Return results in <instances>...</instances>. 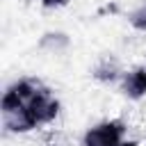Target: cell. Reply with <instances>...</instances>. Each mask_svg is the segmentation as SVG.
Returning <instances> with one entry per match:
<instances>
[{"mask_svg":"<svg viewBox=\"0 0 146 146\" xmlns=\"http://www.w3.org/2000/svg\"><path fill=\"white\" fill-rule=\"evenodd\" d=\"M123 132H125V123L121 119L103 121L84 132L82 146H119L123 141Z\"/></svg>","mask_w":146,"mask_h":146,"instance_id":"6da1fadb","label":"cell"},{"mask_svg":"<svg viewBox=\"0 0 146 146\" xmlns=\"http://www.w3.org/2000/svg\"><path fill=\"white\" fill-rule=\"evenodd\" d=\"M27 110L32 112L34 121L41 125V123H50L55 121V116L59 114V100L52 96L50 89L46 87H39V91L32 96V100L27 103Z\"/></svg>","mask_w":146,"mask_h":146,"instance_id":"7a4b0ae2","label":"cell"},{"mask_svg":"<svg viewBox=\"0 0 146 146\" xmlns=\"http://www.w3.org/2000/svg\"><path fill=\"white\" fill-rule=\"evenodd\" d=\"M2 121H5V128L11 130V132H30L34 130L39 123L34 121L32 112L27 110V105H18V107H11V110H2Z\"/></svg>","mask_w":146,"mask_h":146,"instance_id":"3957f363","label":"cell"},{"mask_svg":"<svg viewBox=\"0 0 146 146\" xmlns=\"http://www.w3.org/2000/svg\"><path fill=\"white\" fill-rule=\"evenodd\" d=\"M121 87H123V94L128 98H132V100L144 98L146 96V68L141 66V68H135V71L125 73Z\"/></svg>","mask_w":146,"mask_h":146,"instance_id":"277c9868","label":"cell"},{"mask_svg":"<svg viewBox=\"0 0 146 146\" xmlns=\"http://www.w3.org/2000/svg\"><path fill=\"white\" fill-rule=\"evenodd\" d=\"M94 78H96V80H103V82L116 80V78H119V64H116V59H112V57L100 59V64L94 68Z\"/></svg>","mask_w":146,"mask_h":146,"instance_id":"5b68a950","label":"cell"},{"mask_svg":"<svg viewBox=\"0 0 146 146\" xmlns=\"http://www.w3.org/2000/svg\"><path fill=\"white\" fill-rule=\"evenodd\" d=\"M41 46L46 48V46H50L52 50H57V48H64V46H68V39H66V34H62V32H50V34H46L43 39H41Z\"/></svg>","mask_w":146,"mask_h":146,"instance_id":"8992f818","label":"cell"},{"mask_svg":"<svg viewBox=\"0 0 146 146\" xmlns=\"http://www.w3.org/2000/svg\"><path fill=\"white\" fill-rule=\"evenodd\" d=\"M130 23H132V27H137V30H146V2L137 9V11H132V16H130Z\"/></svg>","mask_w":146,"mask_h":146,"instance_id":"52a82bcc","label":"cell"},{"mask_svg":"<svg viewBox=\"0 0 146 146\" xmlns=\"http://www.w3.org/2000/svg\"><path fill=\"white\" fill-rule=\"evenodd\" d=\"M43 2V7H64L68 0H41Z\"/></svg>","mask_w":146,"mask_h":146,"instance_id":"ba28073f","label":"cell"},{"mask_svg":"<svg viewBox=\"0 0 146 146\" xmlns=\"http://www.w3.org/2000/svg\"><path fill=\"white\" fill-rule=\"evenodd\" d=\"M119 146H139V144H137V141H132V139H123Z\"/></svg>","mask_w":146,"mask_h":146,"instance_id":"9c48e42d","label":"cell"}]
</instances>
